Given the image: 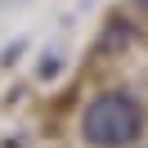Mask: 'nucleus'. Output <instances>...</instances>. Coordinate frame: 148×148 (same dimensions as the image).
<instances>
[{"label": "nucleus", "instance_id": "f257e3e1", "mask_svg": "<svg viewBox=\"0 0 148 148\" xmlns=\"http://www.w3.org/2000/svg\"><path fill=\"white\" fill-rule=\"evenodd\" d=\"M144 135V108L126 90H103L81 112V139L90 148H130Z\"/></svg>", "mask_w": 148, "mask_h": 148}, {"label": "nucleus", "instance_id": "f03ea898", "mask_svg": "<svg viewBox=\"0 0 148 148\" xmlns=\"http://www.w3.org/2000/svg\"><path fill=\"white\" fill-rule=\"evenodd\" d=\"M144 5H148V0H144Z\"/></svg>", "mask_w": 148, "mask_h": 148}]
</instances>
